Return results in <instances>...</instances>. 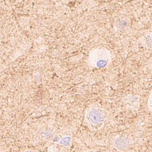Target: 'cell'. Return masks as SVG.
Masks as SVG:
<instances>
[{
    "label": "cell",
    "mask_w": 152,
    "mask_h": 152,
    "mask_svg": "<svg viewBox=\"0 0 152 152\" xmlns=\"http://www.w3.org/2000/svg\"><path fill=\"white\" fill-rule=\"evenodd\" d=\"M89 118L91 123L97 124L103 121V116L98 110L93 109L89 113Z\"/></svg>",
    "instance_id": "cell-1"
},
{
    "label": "cell",
    "mask_w": 152,
    "mask_h": 152,
    "mask_svg": "<svg viewBox=\"0 0 152 152\" xmlns=\"http://www.w3.org/2000/svg\"><path fill=\"white\" fill-rule=\"evenodd\" d=\"M106 62L104 61L101 60L97 63V65L100 67H103V66H105Z\"/></svg>",
    "instance_id": "cell-3"
},
{
    "label": "cell",
    "mask_w": 152,
    "mask_h": 152,
    "mask_svg": "<svg viewBox=\"0 0 152 152\" xmlns=\"http://www.w3.org/2000/svg\"><path fill=\"white\" fill-rule=\"evenodd\" d=\"M116 147L119 149H124L127 147V142L125 140L122 139H118L116 141Z\"/></svg>",
    "instance_id": "cell-2"
}]
</instances>
